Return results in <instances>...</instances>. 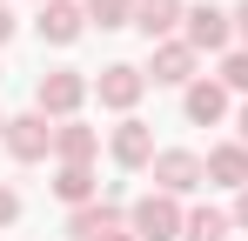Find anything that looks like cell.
<instances>
[{
	"instance_id": "1",
	"label": "cell",
	"mask_w": 248,
	"mask_h": 241,
	"mask_svg": "<svg viewBox=\"0 0 248 241\" xmlns=\"http://www.w3.org/2000/svg\"><path fill=\"white\" fill-rule=\"evenodd\" d=\"M161 181H168V188H188V181H195V161H188V154H168L161 161Z\"/></svg>"
},
{
	"instance_id": "2",
	"label": "cell",
	"mask_w": 248,
	"mask_h": 241,
	"mask_svg": "<svg viewBox=\"0 0 248 241\" xmlns=\"http://www.w3.org/2000/svg\"><path fill=\"white\" fill-rule=\"evenodd\" d=\"M141 228H148V235L161 241V235H168V228H174V214H168L161 201H148V208H141Z\"/></svg>"
},
{
	"instance_id": "3",
	"label": "cell",
	"mask_w": 248,
	"mask_h": 241,
	"mask_svg": "<svg viewBox=\"0 0 248 241\" xmlns=\"http://www.w3.org/2000/svg\"><path fill=\"white\" fill-rule=\"evenodd\" d=\"M41 141H47V134H41V120H20V134H14V148H20V154H41Z\"/></svg>"
},
{
	"instance_id": "4",
	"label": "cell",
	"mask_w": 248,
	"mask_h": 241,
	"mask_svg": "<svg viewBox=\"0 0 248 241\" xmlns=\"http://www.w3.org/2000/svg\"><path fill=\"white\" fill-rule=\"evenodd\" d=\"M188 107H195V120H215V114H221V94H215V87H202Z\"/></svg>"
},
{
	"instance_id": "5",
	"label": "cell",
	"mask_w": 248,
	"mask_h": 241,
	"mask_svg": "<svg viewBox=\"0 0 248 241\" xmlns=\"http://www.w3.org/2000/svg\"><path fill=\"white\" fill-rule=\"evenodd\" d=\"M74 94H81V87H74V80H47V87H41V101H54V107H67V101H74Z\"/></svg>"
},
{
	"instance_id": "6",
	"label": "cell",
	"mask_w": 248,
	"mask_h": 241,
	"mask_svg": "<svg viewBox=\"0 0 248 241\" xmlns=\"http://www.w3.org/2000/svg\"><path fill=\"white\" fill-rule=\"evenodd\" d=\"M41 27H47V34H54V40H67V34H74V14H67V7H54V14H47Z\"/></svg>"
},
{
	"instance_id": "7",
	"label": "cell",
	"mask_w": 248,
	"mask_h": 241,
	"mask_svg": "<svg viewBox=\"0 0 248 241\" xmlns=\"http://www.w3.org/2000/svg\"><path fill=\"white\" fill-rule=\"evenodd\" d=\"M168 14H174V0H148V14H141V27L155 34V27H168Z\"/></svg>"
},
{
	"instance_id": "8",
	"label": "cell",
	"mask_w": 248,
	"mask_h": 241,
	"mask_svg": "<svg viewBox=\"0 0 248 241\" xmlns=\"http://www.w3.org/2000/svg\"><path fill=\"white\" fill-rule=\"evenodd\" d=\"M181 74H188V54H181V47H168V54H161V80H181Z\"/></svg>"
},
{
	"instance_id": "9",
	"label": "cell",
	"mask_w": 248,
	"mask_h": 241,
	"mask_svg": "<svg viewBox=\"0 0 248 241\" xmlns=\"http://www.w3.org/2000/svg\"><path fill=\"white\" fill-rule=\"evenodd\" d=\"M195 40L215 47V40H221V14H195Z\"/></svg>"
},
{
	"instance_id": "10",
	"label": "cell",
	"mask_w": 248,
	"mask_h": 241,
	"mask_svg": "<svg viewBox=\"0 0 248 241\" xmlns=\"http://www.w3.org/2000/svg\"><path fill=\"white\" fill-rule=\"evenodd\" d=\"M127 94H134V74L114 67V74H108V101H127Z\"/></svg>"
},
{
	"instance_id": "11",
	"label": "cell",
	"mask_w": 248,
	"mask_h": 241,
	"mask_svg": "<svg viewBox=\"0 0 248 241\" xmlns=\"http://www.w3.org/2000/svg\"><path fill=\"white\" fill-rule=\"evenodd\" d=\"M195 241H221V214H202L195 221Z\"/></svg>"
},
{
	"instance_id": "12",
	"label": "cell",
	"mask_w": 248,
	"mask_h": 241,
	"mask_svg": "<svg viewBox=\"0 0 248 241\" xmlns=\"http://www.w3.org/2000/svg\"><path fill=\"white\" fill-rule=\"evenodd\" d=\"M121 7H127V0H94V14H121Z\"/></svg>"
},
{
	"instance_id": "13",
	"label": "cell",
	"mask_w": 248,
	"mask_h": 241,
	"mask_svg": "<svg viewBox=\"0 0 248 241\" xmlns=\"http://www.w3.org/2000/svg\"><path fill=\"white\" fill-rule=\"evenodd\" d=\"M7 214H14V195H0V221H7Z\"/></svg>"
},
{
	"instance_id": "14",
	"label": "cell",
	"mask_w": 248,
	"mask_h": 241,
	"mask_svg": "<svg viewBox=\"0 0 248 241\" xmlns=\"http://www.w3.org/2000/svg\"><path fill=\"white\" fill-rule=\"evenodd\" d=\"M242 221H248V201H242Z\"/></svg>"
},
{
	"instance_id": "15",
	"label": "cell",
	"mask_w": 248,
	"mask_h": 241,
	"mask_svg": "<svg viewBox=\"0 0 248 241\" xmlns=\"http://www.w3.org/2000/svg\"><path fill=\"white\" fill-rule=\"evenodd\" d=\"M242 27H248V7H242Z\"/></svg>"
},
{
	"instance_id": "16",
	"label": "cell",
	"mask_w": 248,
	"mask_h": 241,
	"mask_svg": "<svg viewBox=\"0 0 248 241\" xmlns=\"http://www.w3.org/2000/svg\"><path fill=\"white\" fill-rule=\"evenodd\" d=\"M0 34H7V20H0Z\"/></svg>"
}]
</instances>
